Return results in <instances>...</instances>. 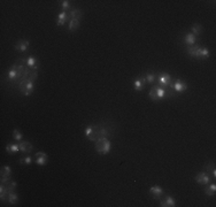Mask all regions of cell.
<instances>
[{"instance_id": "1", "label": "cell", "mask_w": 216, "mask_h": 207, "mask_svg": "<svg viewBox=\"0 0 216 207\" xmlns=\"http://www.w3.org/2000/svg\"><path fill=\"white\" fill-rule=\"evenodd\" d=\"M85 135L92 142L98 141L99 138H108L110 135L109 129L105 126H90L85 129Z\"/></svg>"}, {"instance_id": "2", "label": "cell", "mask_w": 216, "mask_h": 207, "mask_svg": "<svg viewBox=\"0 0 216 207\" xmlns=\"http://www.w3.org/2000/svg\"><path fill=\"white\" fill-rule=\"evenodd\" d=\"M186 53L197 59H206L210 55V52L207 48L200 47V46H189L186 48Z\"/></svg>"}, {"instance_id": "3", "label": "cell", "mask_w": 216, "mask_h": 207, "mask_svg": "<svg viewBox=\"0 0 216 207\" xmlns=\"http://www.w3.org/2000/svg\"><path fill=\"white\" fill-rule=\"evenodd\" d=\"M95 150L99 154H107L110 151V142L108 141V138H99L98 141L94 142Z\"/></svg>"}, {"instance_id": "4", "label": "cell", "mask_w": 216, "mask_h": 207, "mask_svg": "<svg viewBox=\"0 0 216 207\" xmlns=\"http://www.w3.org/2000/svg\"><path fill=\"white\" fill-rule=\"evenodd\" d=\"M18 90L24 96H30L33 90V82L29 79H21L18 82Z\"/></svg>"}, {"instance_id": "5", "label": "cell", "mask_w": 216, "mask_h": 207, "mask_svg": "<svg viewBox=\"0 0 216 207\" xmlns=\"http://www.w3.org/2000/svg\"><path fill=\"white\" fill-rule=\"evenodd\" d=\"M148 97L154 101H158V100L163 99V98L167 97V90L163 89V88H155V89L153 88V89H151Z\"/></svg>"}, {"instance_id": "6", "label": "cell", "mask_w": 216, "mask_h": 207, "mask_svg": "<svg viewBox=\"0 0 216 207\" xmlns=\"http://www.w3.org/2000/svg\"><path fill=\"white\" fill-rule=\"evenodd\" d=\"M47 159H48L47 154L44 153V152H37L36 155H35V161L39 166H45L47 163Z\"/></svg>"}, {"instance_id": "7", "label": "cell", "mask_w": 216, "mask_h": 207, "mask_svg": "<svg viewBox=\"0 0 216 207\" xmlns=\"http://www.w3.org/2000/svg\"><path fill=\"white\" fill-rule=\"evenodd\" d=\"M195 181H197V183H199V184L207 185L209 183V181H210V176H209L207 173H199V174H197V176H195Z\"/></svg>"}, {"instance_id": "8", "label": "cell", "mask_w": 216, "mask_h": 207, "mask_svg": "<svg viewBox=\"0 0 216 207\" xmlns=\"http://www.w3.org/2000/svg\"><path fill=\"white\" fill-rule=\"evenodd\" d=\"M150 193L152 195V197H153L154 199H160L162 195L165 193V191L160 186H158V185H154V186H151Z\"/></svg>"}, {"instance_id": "9", "label": "cell", "mask_w": 216, "mask_h": 207, "mask_svg": "<svg viewBox=\"0 0 216 207\" xmlns=\"http://www.w3.org/2000/svg\"><path fill=\"white\" fill-rule=\"evenodd\" d=\"M11 175H12V171H11V168L8 166H4L1 168V183H6L11 180Z\"/></svg>"}, {"instance_id": "10", "label": "cell", "mask_w": 216, "mask_h": 207, "mask_svg": "<svg viewBox=\"0 0 216 207\" xmlns=\"http://www.w3.org/2000/svg\"><path fill=\"white\" fill-rule=\"evenodd\" d=\"M172 88H174L175 91H177V92H184V91L187 89V84L185 82L180 81V79H176V81L172 83Z\"/></svg>"}, {"instance_id": "11", "label": "cell", "mask_w": 216, "mask_h": 207, "mask_svg": "<svg viewBox=\"0 0 216 207\" xmlns=\"http://www.w3.org/2000/svg\"><path fill=\"white\" fill-rule=\"evenodd\" d=\"M159 82H160V84L163 85V86H169L170 85V83H171V76L169 74H167V73H162V74H160V76H159Z\"/></svg>"}, {"instance_id": "12", "label": "cell", "mask_w": 216, "mask_h": 207, "mask_svg": "<svg viewBox=\"0 0 216 207\" xmlns=\"http://www.w3.org/2000/svg\"><path fill=\"white\" fill-rule=\"evenodd\" d=\"M29 47V41H20L15 45V50L18 52H26Z\"/></svg>"}, {"instance_id": "13", "label": "cell", "mask_w": 216, "mask_h": 207, "mask_svg": "<svg viewBox=\"0 0 216 207\" xmlns=\"http://www.w3.org/2000/svg\"><path fill=\"white\" fill-rule=\"evenodd\" d=\"M18 145H20V151L23 153H30L32 151V145L29 142H21Z\"/></svg>"}, {"instance_id": "14", "label": "cell", "mask_w": 216, "mask_h": 207, "mask_svg": "<svg viewBox=\"0 0 216 207\" xmlns=\"http://www.w3.org/2000/svg\"><path fill=\"white\" fill-rule=\"evenodd\" d=\"M161 207H174L176 206V201L172 197H166L165 199L161 201Z\"/></svg>"}, {"instance_id": "15", "label": "cell", "mask_w": 216, "mask_h": 207, "mask_svg": "<svg viewBox=\"0 0 216 207\" xmlns=\"http://www.w3.org/2000/svg\"><path fill=\"white\" fill-rule=\"evenodd\" d=\"M184 41L186 43L187 45H190V46H192V45L195 43V36H194L193 33H187V35H185V37H184Z\"/></svg>"}, {"instance_id": "16", "label": "cell", "mask_w": 216, "mask_h": 207, "mask_svg": "<svg viewBox=\"0 0 216 207\" xmlns=\"http://www.w3.org/2000/svg\"><path fill=\"white\" fill-rule=\"evenodd\" d=\"M26 63H28V66L30 68H32V69H37L38 68V61L35 56H29L28 60H26Z\"/></svg>"}, {"instance_id": "17", "label": "cell", "mask_w": 216, "mask_h": 207, "mask_svg": "<svg viewBox=\"0 0 216 207\" xmlns=\"http://www.w3.org/2000/svg\"><path fill=\"white\" fill-rule=\"evenodd\" d=\"M6 151L9 154H13V153H16V152L20 151V145L18 144H11L6 146Z\"/></svg>"}, {"instance_id": "18", "label": "cell", "mask_w": 216, "mask_h": 207, "mask_svg": "<svg viewBox=\"0 0 216 207\" xmlns=\"http://www.w3.org/2000/svg\"><path fill=\"white\" fill-rule=\"evenodd\" d=\"M79 26V20L78 19H70L69 22V30L70 31H75Z\"/></svg>"}, {"instance_id": "19", "label": "cell", "mask_w": 216, "mask_h": 207, "mask_svg": "<svg viewBox=\"0 0 216 207\" xmlns=\"http://www.w3.org/2000/svg\"><path fill=\"white\" fill-rule=\"evenodd\" d=\"M215 191H216L215 183H213V184H210L209 186H207V188H206V190H205L206 195H207V196H209V197L214 196V195H215Z\"/></svg>"}, {"instance_id": "20", "label": "cell", "mask_w": 216, "mask_h": 207, "mask_svg": "<svg viewBox=\"0 0 216 207\" xmlns=\"http://www.w3.org/2000/svg\"><path fill=\"white\" fill-rule=\"evenodd\" d=\"M66 21H67V13H66V12L60 13V15H59V17H58V22H56V24H58V26H63V24L66 23Z\"/></svg>"}, {"instance_id": "21", "label": "cell", "mask_w": 216, "mask_h": 207, "mask_svg": "<svg viewBox=\"0 0 216 207\" xmlns=\"http://www.w3.org/2000/svg\"><path fill=\"white\" fill-rule=\"evenodd\" d=\"M70 16H71V19H81V16H82V11L81 9H78V8H74V9H71V12H70Z\"/></svg>"}, {"instance_id": "22", "label": "cell", "mask_w": 216, "mask_h": 207, "mask_svg": "<svg viewBox=\"0 0 216 207\" xmlns=\"http://www.w3.org/2000/svg\"><path fill=\"white\" fill-rule=\"evenodd\" d=\"M18 200V196L15 192H11L7 197V201L9 204H16Z\"/></svg>"}, {"instance_id": "23", "label": "cell", "mask_w": 216, "mask_h": 207, "mask_svg": "<svg viewBox=\"0 0 216 207\" xmlns=\"http://www.w3.org/2000/svg\"><path fill=\"white\" fill-rule=\"evenodd\" d=\"M191 30H192L191 33H193L194 36H199L202 32V26H200V24H194Z\"/></svg>"}, {"instance_id": "24", "label": "cell", "mask_w": 216, "mask_h": 207, "mask_svg": "<svg viewBox=\"0 0 216 207\" xmlns=\"http://www.w3.org/2000/svg\"><path fill=\"white\" fill-rule=\"evenodd\" d=\"M144 86V81L143 79H136L133 82V88H135L136 91H140V90L143 89Z\"/></svg>"}, {"instance_id": "25", "label": "cell", "mask_w": 216, "mask_h": 207, "mask_svg": "<svg viewBox=\"0 0 216 207\" xmlns=\"http://www.w3.org/2000/svg\"><path fill=\"white\" fill-rule=\"evenodd\" d=\"M144 78H145V81H146L147 83L152 84V83H154V81H155V74H153V73H147V74L144 76Z\"/></svg>"}, {"instance_id": "26", "label": "cell", "mask_w": 216, "mask_h": 207, "mask_svg": "<svg viewBox=\"0 0 216 207\" xmlns=\"http://www.w3.org/2000/svg\"><path fill=\"white\" fill-rule=\"evenodd\" d=\"M13 137H14L15 141H17V142H20L21 139H22V135H21V132H20L18 130H14V132H13Z\"/></svg>"}, {"instance_id": "27", "label": "cell", "mask_w": 216, "mask_h": 207, "mask_svg": "<svg viewBox=\"0 0 216 207\" xmlns=\"http://www.w3.org/2000/svg\"><path fill=\"white\" fill-rule=\"evenodd\" d=\"M20 162L26 163V165H29V163L31 162V156H26V158H22V159L20 160Z\"/></svg>"}, {"instance_id": "28", "label": "cell", "mask_w": 216, "mask_h": 207, "mask_svg": "<svg viewBox=\"0 0 216 207\" xmlns=\"http://www.w3.org/2000/svg\"><path fill=\"white\" fill-rule=\"evenodd\" d=\"M61 7H62V12H65L66 9H68V8H69V1H68V0H65V1H62Z\"/></svg>"}]
</instances>
